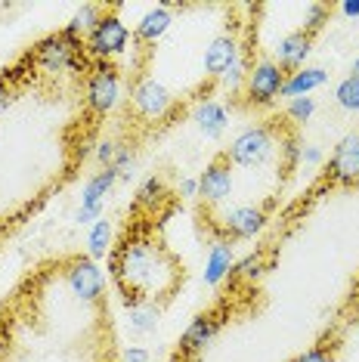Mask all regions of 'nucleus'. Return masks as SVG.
<instances>
[{
  "label": "nucleus",
  "mask_w": 359,
  "mask_h": 362,
  "mask_svg": "<svg viewBox=\"0 0 359 362\" xmlns=\"http://www.w3.org/2000/svg\"><path fill=\"white\" fill-rule=\"evenodd\" d=\"M269 269V263H266V254L264 251H254V254H248V257H242V260H235V267H233V276L239 279V282L245 285H254L260 276H264Z\"/></svg>",
  "instance_id": "23"
},
{
  "label": "nucleus",
  "mask_w": 359,
  "mask_h": 362,
  "mask_svg": "<svg viewBox=\"0 0 359 362\" xmlns=\"http://www.w3.org/2000/svg\"><path fill=\"white\" fill-rule=\"evenodd\" d=\"M334 103L341 105L344 112H359V78L347 75L344 81H341L338 87H334Z\"/></svg>",
  "instance_id": "25"
},
{
  "label": "nucleus",
  "mask_w": 359,
  "mask_h": 362,
  "mask_svg": "<svg viewBox=\"0 0 359 362\" xmlns=\"http://www.w3.org/2000/svg\"><path fill=\"white\" fill-rule=\"evenodd\" d=\"M239 56H242L239 37L235 35H217L205 50V75L208 78H223Z\"/></svg>",
  "instance_id": "14"
},
{
  "label": "nucleus",
  "mask_w": 359,
  "mask_h": 362,
  "mask_svg": "<svg viewBox=\"0 0 359 362\" xmlns=\"http://www.w3.org/2000/svg\"><path fill=\"white\" fill-rule=\"evenodd\" d=\"M266 204H242V208L230 211L220 223V233H223L226 242H248V238L260 235L266 229Z\"/></svg>",
  "instance_id": "10"
},
{
  "label": "nucleus",
  "mask_w": 359,
  "mask_h": 362,
  "mask_svg": "<svg viewBox=\"0 0 359 362\" xmlns=\"http://www.w3.org/2000/svg\"><path fill=\"white\" fill-rule=\"evenodd\" d=\"M279 146H282V164H285V170H295L298 164H300V155H304V146H300V139L298 136H285Z\"/></svg>",
  "instance_id": "29"
},
{
  "label": "nucleus",
  "mask_w": 359,
  "mask_h": 362,
  "mask_svg": "<svg viewBox=\"0 0 359 362\" xmlns=\"http://www.w3.org/2000/svg\"><path fill=\"white\" fill-rule=\"evenodd\" d=\"M6 105H10V100H0V112H4V109H6Z\"/></svg>",
  "instance_id": "38"
},
{
  "label": "nucleus",
  "mask_w": 359,
  "mask_h": 362,
  "mask_svg": "<svg viewBox=\"0 0 359 362\" xmlns=\"http://www.w3.org/2000/svg\"><path fill=\"white\" fill-rule=\"evenodd\" d=\"M316 112V100L313 96H298V100H288V109H285V118L291 124H304V121L313 118Z\"/></svg>",
  "instance_id": "28"
},
{
  "label": "nucleus",
  "mask_w": 359,
  "mask_h": 362,
  "mask_svg": "<svg viewBox=\"0 0 359 362\" xmlns=\"http://www.w3.org/2000/svg\"><path fill=\"white\" fill-rule=\"evenodd\" d=\"M341 13H344L347 19H359V0H344V4H341Z\"/></svg>",
  "instance_id": "35"
},
{
  "label": "nucleus",
  "mask_w": 359,
  "mask_h": 362,
  "mask_svg": "<svg viewBox=\"0 0 359 362\" xmlns=\"http://www.w3.org/2000/svg\"><path fill=\"white\" fill-rule=\"evenodd\" d=\"M152 353L146 347H127L124 353H121V362H149Z\"/></svg>",
  "instance_id": "32"
},
{
  "label": "nucleus",
  "mask_w": 359,
  "mask_h": 362,
  "mask_svg": "<svg viewBox=\"0 0 359 362\" xmlns=\"http://www.w3.org/2000/svg\"><path fill=\"white\" fill-rule=\"evenodd\" d=\"M127 44H130V28L115 10H105L102 19L93 25V31L84 37V50L96 62H112L115 56L127 50Z\"/></svg>",
  "instance_id": "3"
},
{
  "label": "nucleus",
  "mask_w": 359,
  "mask_h": 362,
  "mask_svg": "<svg viewBox=\"0 0 359 362\" xmlns=\"http://www.w3.org/2000/svg\"><path fill=\"white\" fill-rule=\"evenodd\" d=\"M329 180L341 186H359V134H347L329 158Z\"/></svg>",
  "instance_id": "12"
},
{
  "label": "nucleus",
  "mask_w": 359,
  "mask_h": 362,
  "mask_svg": "<svg viewBox=\"0 0 359 362\" xmlns=\"http://www.w3.org/2000/svg\"><path fill=\"white\" fill-rule=\"evenodd\" d=\"M313 40L316 37H310L304 35V31H291L288 37H282L279 40V47H276V65L285 71V75H291V71H298V69H304V62H307V56L313 53Z\"/></svg>",
  "instance_id": "13"
},
{
  "label": "nucleus",
  "mask_w": 359,
  "mask_h": 362,
  "mask_svg": "<svg viewBox=\"0 0 359 362\" xmlns=\"http://www.w3.org/2000/svg\"><path fill=\"white\" fill-rule=\"evenodd\" d=\"M233 267H235V254H233V245L226 238H217L208 251V263H205V285L217 288L223 279L233 276Z\"/></svg>",
  "instance_id": "15"
},
{
  "label": "nucleus",
  "mask_w": 359,
  "mask_h": 362,
  "mask_svg": "<svg viewBox=\"0 0 359 362\" xmlns=\"http://www.w3.org/2000/svg\"><path fill=\"white\" fill-rule=\"evenodd\" d=\"M118 180H121V174L115 168L96 170L84 183V189H81V208H105V199H109L112 186H115Z\"/></svg>",
  "instance_id": "17"
},
{
  "label": "nucleus",
  "mask_w": 359,
  "mask_h": 362,
  "mask_svg": "<svg viewBox=\"0 0 359 362\" xmlns=\"http://www.w3.org/2000/svg\"><path fill=\"white\" fill-rule=\"evenodd\" d=\"M291 362H338V344H331V341H319V344H313L310 350L304 353H298Z\"/></svg>",
  "instance_id": "27"
},
{
  "label": "nucleus",
  "mask_w": 359,
  "mask_h": 362,
  "mask_svg": "<svg viewBox=\"0 0 359 362\" xmlns=\"http://www.w3.org/2000/svg\"><path fill=\"white\" fill-rule=\"evenodd\" d=\"M226 316L220 310H208V313H199V316L192 319L189 325H186V332L180 334V356H199L201 350L208 347L211 341L220 334V328H223Z\"/></svg>",
  "instance_id": "11"
},
{
  "label": "nucleus",
  "mask_w": 359,
  "mask_h": 362,
  "mask_svg": "<svg viewBox=\"0 0 359 362\" xmlns=\"http://www.w3.org/2000/svg\"><path fill=\"white\" fill-rule=\"evenodd\" d=\"M353 78H359V56L353 59Z\"/></svg>",
  "instance_id": "37"
},
{
  "label": "nucleus",
  "mask_w": 359,
  "mask_h": 362,
  "mask_svg": "<svg viewBox=\"0 0 359 362\" xmlns=\"http://www.w3.org/2000/svg\"><path fill=\"white\" fill-rule=\"evenodd\" d=\"M109 273L124 294V307L155 303V298H167L177 285V263L149 235L127 233L124 242L109 254Z\"/></svg>",
  "instance_id": "1"
},
{
  "label": "nucleus",
  "mask_w": 359,
  "mask_h": 362,
  "mask_svg": "<svg viewBox=\"0 0 359 362\" xmlns=\"http://www.w3.org/2000/svg\"><path fill=\"white\" fill-rule=\"evenodd\" d=\"M62 279L69 285V291L75 294L81 303H100L105 291L102 269L96 267V260L90 257H71L62 269Z\"/></svg>",
  "instance_id": "7"
},
{
  "label": "nucleus",
  "mask_w": 359,
  "mask_h": 362,
  "mask_svg": "<svg viewBox=\"0 0 359 362\" xmlns=\"http://www.w3.org/2000/svg\"><path fill=\"white\" fill-rule=\"evenodd\" d=\"M300 161L310 164V168H319V164H322V149H316V146H304V155H300Z\"/></svg>",
  "instance_id": "34"
},
{
  "label": "nucleus",
  "mask_w": 359,
  "mask_h": 362,
  "mask_svg": "<svg viewBox=\"0 0 359 362\" xmlns=\"http://www.w3.org/2000/svg\"><path fill=\"white\" fill-rule=\"evenodd\" d=\"M84 100L87 109L96 115H109L121 103V71L112 62H96L87 75L84 84Z\"/></svg>",
  "instance_id": "6"
},
{
  "label": "nucleus",
  "mask_w": 359,
  "mask_h": 362,
  "mask_svg": "<svg viewBox=\"0 0 359 362\" xmlns=\"http://www.w3.org/2000/svg\"><path fill=\"white\" fill-rule=\"evenodd\" d=\"M158 307L155 303H136V307H127V322H130V332L136 334H149L155 332L158 325Z\"/></svg>",
  "instance_id": "24"
},
{
  "label": "nucleus",
  "mask_w": 359,
  "mask_h": 362,
  "mask_svg": "<svg viewBox=\"0 0 359 362\" xmlns=\"http://www.w3.org/2000/svg\"><path fill=\"white\" fill-rule=\"evenodd\" d=\"M233 161L226 158V152H220L211 158V164L201 170L199 177V199L208 204V208H217L233 195Z\"/></svg>",
  "instance_id": "9"
},
{
  "label": "nucleus",
  "mask_w": 359,
  "mask_h": 362,
  "mask_svg": "<svg viewBox=\"0 0 359 362\" xmlns=\"http://www.w3.org/2000/svg\"><path fill=\"white\" fill-rule=\"evenodd\" d=\"M118 149H121V146L115 143V139H105V143H100V149H96V161H100L102 168H112V164H115Z\"/></svg>",
  "instance_id": "30"
},
{
  "label": "nucleus",
  "mask_w": 359,
  "mask_h": 362,
  "mask_svg": "<svg viewBox=\"0 0 359 362\" xmlns=\"http://www.w3.org/2000/svg\"><path fill=\"white\" fill-rule=\"evenodd\" d=\"M35 62L44 71H65V69H87V50H84V37H71L65 31L37 40L35 47Z\"/></svg>",
  "instance_id": "2"
},
{
  "label": "nucleus",
  "mask_w": 359,
  "mask_h": 362,
  "mask_svg": "<svg viewBox=\"0 0 359 362\" xmlns=\"http://www.w3.org/2000/svg\"><path fill=\"white\" fill-rule=\"evenodd\" d=\"M174 105V96L165 84H158L155 78H140L130 87V109L140 115L143 121H161Z\"/></svg>",
  "instance_id": "8"
},
{
  "label": "nucleus",
  "mask_w": 359,
  "mask_h": 362,
  "mask_svg": "<svg viewBox=\"0 0 359 362\" xmlns=\"http://www.w3.org/2000/svg\"><path fill=\"white\" fill-rule=\"evenodd\" d=\"M167 195V186L161 177H146L143 186L136 189V199H134V211H155Z\"/></svg>",
  "instance_id": "20"
},
{
  "label": "nucleus",
  "mask_w": 359,
  "mask_h": 362,
  "mask_svg": "<svg viewBox=\"0 0 359 362\" xmlns=\"http://www.w3.org/2000/svg\"><path fill=\"white\" fill-rule=\"evenodd\" d=\"M6 350H10V344H6V332L0 325V359H6Z\"/></svg>",
  "instance_id": "36"
},
{
  "label": "nucleus",
  "mask_w": 359,
  "mask_h": 362,
  "mask_svg": "<svg viewBox=\"0 0 359 362\" xmlns=\"http://www.w3.org/2000/svg\"><path fill=\"white\" fill-rule=\"evenodd\" d=\"M329 16H331V10H329L325 4H310L307 13H304V25H300V31H304V35H310V37H316V35H319V31L325 28Z\"/></svg>",
  "instance_id": "26"
},
{
  "label": "nucleus",
  "mask_w": 359,
  "mask_h": 362,
  "mask_svg": "<svg viewBox=\"0 0 359 362\" xmlns=\"http://www.w3.org/2000/svg\"><path fill=\"white\" fill-rule=\"evenodd\" d=\"M170 25H174V13H170V6H167V4H161V6L149 10L140 22H136L134 37H136V40H143V44H155V40H161V37L167 35Z\"/></svg>",
  "instance_id": "18"
},
{
  "label": "nucleus",
  "mask_w": 359,
  "mask_h": 362,
  "mask_svg": "<svg viewBox=\"0 0 359 362\" xmlns=\"http://www.w3.org/2000/svg\"><path fill=\"white\" fill-rule=\"evenodd\" d=\"M102 13H105V10H102V6H96V4L81 6V10L71 16V22H69V25H65L62 31H65V35H71V37H87L90 31H93L96 22L102 19Z\"/></svg>",
  "instance_id": "21"
},
{
  "label": "nucleus",
  "mask_w": 359,
  "mask_h": 362,
  "mask_svg": "<svg viewBox=\"0 0 359 362\" xmlns=\"http://www.w3.org/2000/svg\"><path fill=\"white\" fill-rule=\"evenodd\" d=\"M75 220H78L81 226H87V223H96V220H102V208H78Z\"/></svg>",
  "instance_id": "31"
},
{
  "label": "nucleus",
  "mask_w": 359,
  "mask_h": 362,
  "mask_svg": "<svg viewBox=\"0 0 359 362\" xmlns=\"http://www.w3.org/2000/svg\"><path fill=\"white\" fill-rule=\"evenodd\" d=\"M325 81H329V71L319 69V65H304V69L291 71L285 78V87H282V96L288 100H298V96H310L313 90H319Z\"/></svg>",
  "instance_id": "16"
},
{
  "label": "nucleus",
  "mask_w": 359,
  "mask_h": 362,
  "mask_svg": "<svg viewBox=\"0 0 359 362\" xmlns=\"http://www.w3.org/2000/svg\"><path fill=\"white\" fill-rule=\"evenodd\" d=\"M192 118H195V124H199L201 134L211 136V139H217L226 130V124H230V112H226V105L217 103V100L199 103V105H195Z\"/></svg>",
  "instance_id": "19"
},
{
  "label": "nucleus",
  "mask_w": 359,
  "mask_h": 362,
  "mask_svg": "<svg viewBox=\"0 0 359 362\" xmlns=\"http://www.w3.org/2000/svg\"><path fill=\"white\" fill-rule=\"evenodd\" d=\"M195 195H199V177L180 180V199H195Z\"/></svg>",
  "instance_id": "33"
},
{
  "label": "nucleus",
  "mask_w": 359,
  "mask_h": 362,
  "mask_svg": "<svg viewBox=\"0 0 359 362\" xmlns=\"http://www.w3.org/2000/svg\"><path fill=\"white\" fill-rule=\"evenodd\" d=\"M285 78H288V75H285V71L273 59L251 62L248 78H245V87H242L245 105H251V109H269V105L282 96Z\"/></svg>",
  "instance_id": "5"
},
{
  "label": "nucleus",
  "mask_w": 359,
  "mask_h": 362,
  "mask_svg": "<svg viewBox=\"0 0 359 362\" xmlns=\"http://www.w3.org/2000/svg\"><path fill=\"white\" fill-rule=\"evenodd\" d=\"M276 152V127L273 124H251L230 143L226 158L239 168H260Z\"/></svg>",
  "instance_id": "4"
},
{
  "label": "nucleus",
  "mask_w": 359,
  "mask_h": 362,
  "mask_svg": "<svg viewBox=\"0 0 359 362\" xmlns=\"http://www.w3.org/2000/svg\"><path fill=\"white\" fill-rule=\"evenodd\" d=\"M105 254H112V223L109 220H96L87 235V257L100 260Z\"/></svg>",
  "instance_id": "22"
}]
</instances>
